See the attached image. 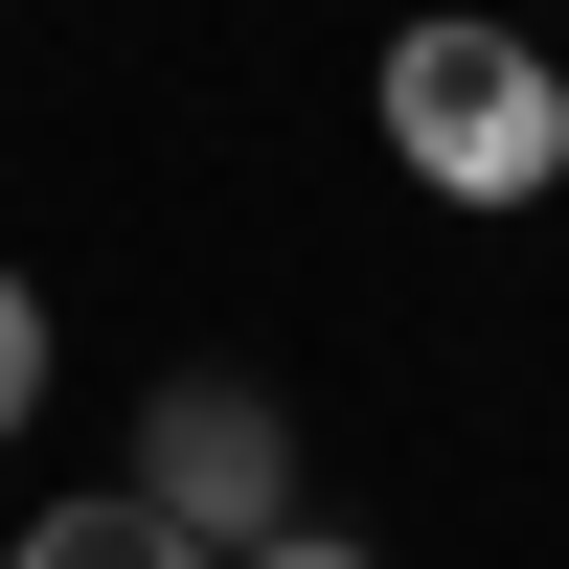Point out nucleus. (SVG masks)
I'll return each instance as SVG.
<instances>
[{"label": "nucleus", "mask_w": 569, "mask_h": 569, "mask_svg": "<svg viewBox=\"0 0 569 569\" xmlns=\"http://www.w3.org/2000/svg\"><path fill=\"white\" fill-rule=\"evenodd\" d=\"M365 114H388V160L433 182L456 228H501V206H547V182H569V69H547L525 23H410Z\"/></svg>", "instance_id": "nucleus-1"}, {"label": "nucleus", "mask_w": 569, "mask_h": 569, "mask_svg": "<svg viewBox=\"0 0 569 569\" xmlns=\"http://www.w3.org/2000/svg\"><path fill=\"white\" fill-rule=\"evenodd\" d=\"M137 501H160L206 569L297 547V410H273V388H228V365H182V388L137 410Z\"/></svg>", "instance_id": "nucleus-2"}, {"label": "nucleus", "mask_w": 569, "mask_h": 569, "mask_svg": "<svg viewBox=\"0 0 569 569\" xmlns=\"http://www.w3.org/2000/svg\"><path fill=\"white\" fill-rule=\"evenodd\" d=\"M0 569H206V547H182V525H160L137 479H91V501H46V525L0 547Z\"/></svg>", "instance_id": "nucleus-3"}, {"label": "nucleus", "mask_w": 569, "mask_h": 569, "mask_svg": "<svg viewBox=\"0 0 569 569\" xmlns=\"http://www.w3.org/2000/svg\"><path fill=\"white\" fill-rule=\"evenodd\" d=\"M23 410H46V297L0 273V433H23Z\"/></svg>", "instance_id": "nucleus-4"}, {"label": "nucleus", "mask_w": 569, "mask_h": 569, "mask_svg": "<svg viewBox=\"0 0 569 569\" xmlns=\"http://www.w3.org/2000/svg\"><path fill=\"white\" fill-rule=\"evenodd\" d=\"M251 569H388V547H342V525H297V547H251Z\"/></svg>", "instance_id": "nucleus-5"}]
</instances>
